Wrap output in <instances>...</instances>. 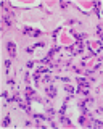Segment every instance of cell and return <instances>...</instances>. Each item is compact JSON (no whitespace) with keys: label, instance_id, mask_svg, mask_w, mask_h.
Instances as JSON below:
<instances>
[{"label":"cell","instance_id":"1","mask_svg":"<svg viewBox=\"0 0 103 129\" xmlns=\"http://www.w3.org/2000/svg\"><path fill=\"white\" fill-rule=\"evenodd\" d=\"M6 47H8V53H10L11 57L16 55V45H15L13 42H8V44H6Z\"/></svg>","mask_w":103,"mask_h":129},{"label":"cell","instance_id":"2","mask_svg":"<svg viewBox=\"0 0 103 129\" xmlns=\"http://www.w3.org/2000/svg\"><path fill=\"white\" fill-rule=\"evenodd\" d=\"M24 32H27V34H32V36H39V34H40L39 31H32V29H29V27H26V29H24Z\"/></svg>","mask_w":103,"mask_h":129},{"label":"cell","instance_id":"3","mask_svg":"<svg viewBox=\"0 0 103 129\" xmlns=\"http://www.w3.org/2000/svg\"><path fill=\"white\" fill-rule=\"evenodd\" d=\"M48 95H52V97L55 95V89L53 87H48Z\"/></svg>","mask_w":103,"mask_h":129}]
</instances>
